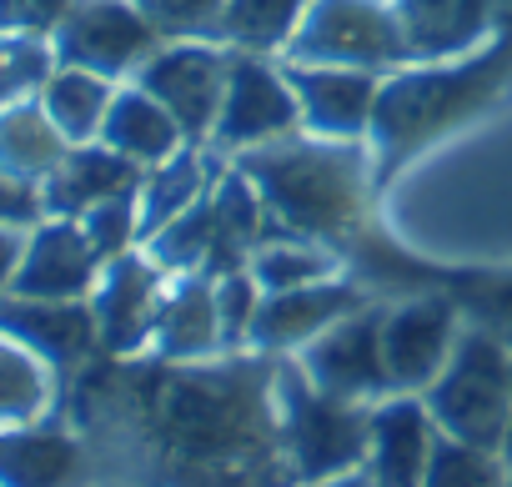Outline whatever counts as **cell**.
<instances>
[{"label":"cell","mask_w":512,"mask_h":487,"mask_svg":"<svg viewBox=\"0 0 512 487\" xmlns=\"http://www.w3.org/2000/svg\"><path fill=\"white\" fill-rule=\"evenodd\" d=\"M422 487H507V457L487 452V447H472L462 437H447L437 427Z\"/></svg>","instance_id":"cell-30"},{"label":"cell","mask_w":512,"mask_h":487,"mask_svg":"<svg viewBox=\"0 0 512 487\" xmlns=\"http://www.w3.org/2000/svg\"><path fill=\"white\" fill-rule=\"evenodd\" d=\"M81 231L91 236V247L101 252V262L141 247V211H136V191H121V196H106L96 201L86 216H81Z\"/></svg>","instance_id":"cell-32"},{"label":"cell","mask_w":512,"mask_h":487,"mask_svg":"<svg viewBox=\"0 0 512 487\" xmlns=\"http://www.w3.org/2000/svg\"><path fill=\"white\" fill-rule=\"evenodd\" d=\"M121 81H106L96 71H81V66H56V76L46 81L41 91V106L46 116L56 121V131L81 146V141H101V126H106V111H111V96H116Z\"/></svg>","instance_id":"cell-25"},{"label":"cell","mask_w":512,"mask_h":487,"mask_svg":"<svg viewBox=\"0 0 512 487\" xmlns=\"http://www.w3.org/2000/svg\"><path fill=\"white\" fill-rule=\"evenodd\" d=\"M166 267L146 252L131 247L121 257H111L91 287V312H96V332H101V352L106 357H141L156 327V307L166 292Z\"/></svg>","instance_id":"cell-11"},{"label":"cell","mask_w":512,"mask_h":487,"mask_svg":"<svg viewBox=\"0 0 512 487\" xmlns=\"http://www.w3.org/2000/svg\"><path fill=\"white\" fill-rule=\"evenodd\" d=\"M66 151H71V141L46 116L41 96L36 101H16V106H0V171H16L26 181H46L61 166Z\"/></svg>","instance_id":"cell-24"},{"label":"cell","mask_w":512,"mask_h":487,"mask_svg":"<svg viewBox=\"0 0 512 487\" xmlns=\"http://www.w3.org/2000/svg\"><path fill=\"white\" fill-rule=\"evenodd\" d=\"M302 131V106L297 91L287 81L282 56H262V51H236L231 46V71H226V96L211 126V151L236 161L241 151H256L267 141H282Z\"/></svg>","instance_id":"cell-6"},{"label":"cell","mask_w":512,"mask_h":487,"mask_svg":"<svg viewBox=\"0 0 512 487\" xmlns=\"http://www.w3.org/2000/svg\"><path fill=\"white\" fill-rule=\"evenodd\" d=\"M0 337H11L16 347H26L61 382L101 357V332H96L91 302H51V297L6 292L0 297Z\"/></svg>","instance_id":"cell-13"},{"label":"cell","mask_w":512,"mask_h":487,"mask_svg":"<svg viewBox=\"0 0 512 487\" xmlns=\"http://www.w3.org/2000/svg\"><path fill=\"white\" fill-rule=\"evenodd\" d=\"M216 282V312H221V342L226 352H246V337H251V322H256V307H262V287L246 267L236 272H221L211 277Z\"/></svg>","instance_id":"cell-33"},{"label":"cell","mask_w":512,"mask_h":487,"mask_svg":"<svg viewBox=\"0 0 512 487\" xmlns=\"http://www.w3.org/2000/svg\"><path fill=\"white\" fill-rule=\"evenodd\" d=\"M226 71H231L226 41H161L131 81L176 116L191 146H206L226 96Z\"/></svg>","instance_id":"cell-9"},{"label":"cell","mask_w":512,"mask_h":487,"mask_svg":"<svg viewBox=\"0 0 512 487\" xmlns=\"http://www.w3.org/2000/svg\"><path fill=\"white\" fill-rule=\"evenodd\" d=\"M307 487H377L367 467H352V472H337V477H322V482H307Z\"/></svg>","instance_id":"cell-37"},{"label":"cell","mask_w":512,"mask_h":487,"mask_svg":"<svg viewBox=\"0 0 512 487\" xmlns=\"http://www.w3.org/2000/svg\"><path fill=\"white\" fill-rule=\"evenodd\" d=\"M412 61H452L497 36L492 0H392Z\"/></svg>","instance_id":"cell-20"},{"label":"cell","mask_w":512,"mask_h":487,"mask_svg":"<svg viewBox=\"0 0 512 487\" xmlns=\"http://www.w3.org/2000/svg\"><path fill=\"white\" fill-rule=\"evenodd\" d=\"M447 292L472 327L512 347V267H452Z\"/></svg>","instance_id":"cell-28"},{"label":"cell","mask_w":512,"mask_h":487,"mask_svg":"<svg viewBox=\"0 0 512 487\" xmlns=\"http://www.w3.org/2000/svg\"><path fill=\"white\" fill-rule=\"evenodd\" d=\"M101 141L121 156H131L136 166H156L166 156H176L186 141V131L176 126V116L151 96L141 91L136 81H121L116 96H111V111H106V126H101Z\"/></svg>","instance_id":"cell-22"},{"label":"cell","mask_w":512,"mask_h":487,"mask_svg":"<svg viewBox=\"0 0 512 487\" xmlns=\"http://www.w3.org/2000/svg\"><path fill=\"white\" fill-rule=\"evenodd\" d=\"M76 0H0V31H26V36H56L66 11Z\"/></svg>","instance_id":"cell-35"},{"label":"cell","mask_w":512,"mask_h":487,"mask_svg":"<svg viewBox=\"0 0 512 487\" xmlns=\"http://www.w3.org/2000/svg\"><path fill=\"white\" fill-rule=\"evenodd\" d=\"M502 457L512 462V422H507V442H502Z\"/></svg>","instance_id":"cell-38"},{"label":"cell","mask_w":512,"mask_h":487,"mask_svg":"<svg viewBox=\"0 0 512 487\" xmlns=\"http://www.w3.org/2000/svg\"><path fill=\"white\" fill-rule=\"evenodd\" d=\"M287 81L297 91L302 106V131L322 136V141H367L372 116H377V96L382 81L377 71H352V66H302V61H282Z\"/></svg>","instance_id":"cell-15"},{"label":"cell","mask_w":512,"mask_h":487,"mask_svg":"<svg viewBox=\"0 0 512 487\" xmlns=\"http://www.w3.org/2000/svg\"><path fill=\"white\" fill-rule=\"evenodd\" d=\"M161 41H221L226 0H136Z\"/></svg>","instance_id":"cell-31"},{"label":"cell","mask_w":512,"mask_h":487,"mask_svg":"<svg viewBox=\"0 0 512 487\" xmlns=\"http://www.w3.org/2000/svg\"><path fill=\"white\" fill-rule=\"evenodd\" d=\"M372 292L357 277H327L312 287H292V292H262V307H256L246 352L262 357H292L302 352L317 332H327L337 317L367 307Z\"/></svg>","instance_id":"cell-14"},{"label":"cell","mask_w":512,"mask_h":487,"mask_svg":"<svg viewBox=\"0 0 512 487\" xmlns=\"http://www.w3.org/2000/svg\"><path fill=\"white\" fill-rule=\"evenodd\" d=\"M312 0H226L221 11V41L236 51H262L282 56L287 41L297 36Z\"/></svg>","instance_id":"cell-27"},{"label":"cell","mask_w":512,"mask_h":487,"mask_svg":"<svg viewBox=\"0 0 512 487\" xmlns=\"http://www.w3.org/2000/svg\"><path fill=\"white\" fill-rule=\"evenodd\" d=\"M221 166H226V156H216L211 146H181L176 156L146 166V176H141V186H136L141 241L156 236V231H161L166 221H176L181 211H191V206L211 191V181H216Z\"/></svg>","instance_id":"cell-21"},{"label":"cell","mask_w":512,"mask_h":487,"mask_svg":"<svg viewBox=\"0 0 512 487\" xmlns=\"http://www.w3.org/2000/svg\"><path fill=\"white\" fill-rule=\"evenodd\" d=\"M462 307L447 287L387 297L382 312V357L392 372V392H427L437 372L447 367L457 332H462Z\"/></svg>","instance_id":"cell-10"},{"label":"cell","mask_w":512,"mask_h":487,"mask_svg":"<svg viewBox=\"0 0 512 487\" xmlns=\"http://www.w3.org/2000/svg\"><path fill=\"white\" fill-rule=\"evenodd\" d=\"M272 407H277V432H282V452H287L297 487L352 472V467L367 462L372 407L322 392L292 357H277Z\"/></svg>","instance_id":"cell-3"},{"label":"cell","mask_w":512,"mask_h":487,"mask_svg":"<svg viewBox=\"0 0 512 487\" xmlns=\"http://www.w3.org/2000/svg\"><path fill=\"white\" fill-rule=\"evenodd\" d=\"M46 221V196L41 181H26L16 171H0V226L11 231H31Z\"/></svg>","instance_id":"cell-34"},{"label":"cell","mask_w":512,"mask_h":487,"mask_svg":"<svg viewBox=\"0 0 512 487\" xmlns=\"http://www.w3.org/2000/svg\"><path fill=\"white\" fill-rule=\"evenodd\" d=\"M246 272L256 277L262 292H292V287H312V282H327V277H347V262L332 247H322V241L267 221L262 241H256L251 257H246Z\"/></svg>","instance_id":"cell-23"},{"label":"cell","mask_w":512,"mask_h":487,"mask_svg":"<svg viewBox=\"0 0 512 487\" xmlns=\"http://www.w3.org/2000/svg\"><path fill=\"white\" fill-rule=\"evenodd\" d=\"M56 407H61V377L11 337H0V427L51 417Z\"/></svg>","instance_id":"cell-26"},{"label":"cell","mask_w":512,"mask_h":487,"mask_svg":"<svg viewBox=\"0 0 512 487\" xmlns=\"http://www.w3.org/2000/svg\"><path fill=\"white\" fill-rule=\"evenodd\" d=\"M56 46L51 36H26V31H0V106L36 101L46 81L56 76Z\"/></svg>","instance_id":"cell-29"},{"label":"cell","mask_w":512,"mask_h":487,"mask_svg":"<svg viewBox=\"0 0 512 487\" xmlns=\"http://www.w3.org/2000/svg\"><path fill=\"white\" fill-rule=\"evenodd\" d=\"M0 487H101L86 437L56 407L36 422L0 427Z\"/></svg>","instance_id":"cell-12"},{"label":"cell","mask_w":512,"mask_h":487,"mask_svg":"<svg viewBox=\"0 0 512 487\" xmlns=\"http://www.w3.org/2000/svg\"><path fill=\"white\" fill-rule=\"evenodd\" d=\"M101 252L71 216H46L26 231V252L16 267L11 292L21 297H51V302H86L101 277Z\"/></svg>","instance_id":"cell-16"},{"label":"cell","mask_w":512,"mask_h":487,"mask_svg":"<svg viewBox=\"0 0 512 487\" xmlns=\"http://www.w3.org/2000/svg\"><path fill=\"white\" fill-rule=\"evenodd\" d=\"M282 61L352 66V71L392 76V71L412 66V51H407L392 0H312L297 36L282 51Z\"/></svg>","instance_id":"cell-5"},{"label":"cell","mask_w":512,"mask_h":487,"mask_svg":"<svg viewBox=\"0 0 512 487\" xmlns=\"http://www.w3.org/2000/svg\"><path fill=\"white\" fill-rule=\"evenodd\" d=\"M507 487H512V462H507Z\"/></svg>","instance_id":"cell-39"},{"label":"cell","mask_w":512,"mask_h":487,"mask_svg":"<svg viewBox=\"0 0 512 487\" xmlns=\"http://www.w3.org/2000/svg\"><path fill=\"white\" fill-rule=\"evenodd\" d=\"M512 86V26L452 61H412L382 81L377 116L367 131L377 186L407 171L432 141L482 116Z\"/></svg>","instance_id":"cell-2"},{"label":"cell","mask_w":512,"mask_h":487,"mask_svg":"<svg viewBox=\"0 0 512 487\" xmlns=\"http://www.w3.org/2000/svg\"><path fill=\"white\" fill-rule=\"evenodd\" d=\"M51 46L61 66H81L106 81H131L161 46V31L141 16L136 0H76L56 26Z\"/></svg>","instance_id":"cell-8"},{"label":"cell","mask_w":512,"mask_h":487,"mask_svg":"<svg viewBox=\"0 0 512 487\" xmlns=\"http://www.w3.org/2000/svg\"><path fill=\"white\" fill-rule=\"evenodd\" d=\"M277 357L201 362L96 357L61 382V412L86 437L101 487H297L277 407Z\"/></svg>","instance_id":"cell-1"},{"label":"cell","mask_w":512,"mask_h":487,"mask_svg":"<svg viewBox=\"0 0 512 487\" xmlns=\"http://www.w3.org/2000/svg\"><path fill=\"white\" fill-rule=\"evenodd\" d=\"M151 357L166 362H201L226 352L221 342V312H216V282L206 272H176L166 277L161 307H156V327L146 342Z\"/></svg>","instance_id":"cell-18"},{"label":"cell","mask_w":512,"mask_h":487,"mask_svg":"<svg viewBox=\"0 0 512 487\" xmlns=\"http://www.w3.org/2000/svg\"><path fill=\"white\" fill-rule=\"evenodd\" d=\"M21 252H26V231H11V226H0V297H6V292H11V282H16Z\"/></svg>","instance_id":"cell-36"},{"label":"cell","mask_w":512,"mask_h":487,"mask_svg":"<svg viewBox=\"0 0 512 487\" xmlns=\"http://www.w3.org/2000/svg\"><path fill=\"white\" fill-rule=\"evenodd\" d=\"M422 402L447 437L502 452L507 422H512V347L462 322L457 347L447 367L437 372V382L422 392Z\"/></svg>","instance_id":"cell-4"},{"label":"cell","mask_w":512,"mask_h":487,"mask_svg":"<svg viewBox=\"0 0 512 487\" xmlns=\"http://www.w3.org/2000/svg\"><path fill=\"white\" fill-rule=\"evenodd\" d=\"M146 176V166H136L131 156L111 151L106 141H81L61 156V166L41 181V196H46V216H71L81 221L96 201L106 196H121V191H136Z\"/></svg>","instance_id":"cell-19"},{"label":"cell","mask_w":512,"mask_h":487,"mask_svg":"<svg viewBox=\"0 0 512 487\" xmlns=\"http://www.w3.org/2000/svg\"><path fill=\"white\" fill-rule=\"evenodd\" d=\"M437 422L422 392H392L372 402V437H367V472L377 487H422L432 462Z\"/></svg>","instance_id":"cell-17"},{"label":"cell","mask_w":512,"mask_h":487,"mask_svg":"<svg viewBox=\"0 0 512 487\" xmlns=\"http://www.w3.org/2000/svg\"><path fill=\"white\" fill-rule=\"evenodd\" d=\"M382 312H387V297H372L367 307L337 317L327 332H317L302 352H292V362L332 397L342 402H382L392 397V372H387V357H382Z\"/></svg>","instance_id":"cell-7"}]
</instances>
